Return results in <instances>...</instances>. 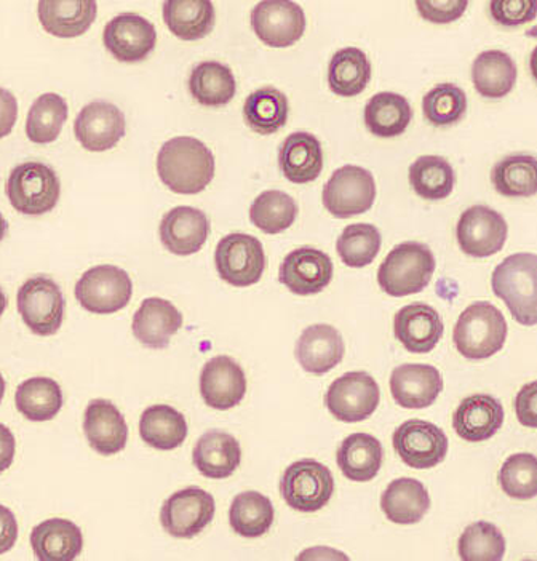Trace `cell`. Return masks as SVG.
Returning <instances> with one entry per match:
<instances>
[{"label":"cell","instance_id":"1","mask_svg":"<svg viewBox=\"0 0 537 561\" xmlns=\"http://www.w3.org/2000/svg\"><path fill=\"white\" fill-rule=\"evenodd\" d=\"M157 173L173 193L198 194L215 176V156L197 138L178 136L160 148Z\"/></svg>","mask_w":537,"mask_h":561},{"label":"cell","instance_id":"2","mask_svg":"<svg viewBox=\"0 0 537 561\" xmlns=\"http://www.w3.org/2000/svg\"><path fill=\"white\" fill-rule=\"evenodd\" d=\"M507 322L496 306L477 301L456 322L453 341L467 360H487L504 347Z\"/></svg>","mask_w":537,"mask_h":561},{"label":"cell","instance_id":"3","mask_svg":"<svg viewBox=\"0 0 537 561\" xmlns=\"http://www.w3.org/2000/svg\"><path fill=\"white\" fill-rule=\"evenodd\" d=\"M537 260L535 253H517L505 257L494 270L491 285L519 325L535 327Z\"/></svg>","mask_w":537,"mask_h":561},{"label":"cell","instance_id":"4","mask_svg":"<svg viewBox=\"0 0 537 561\" xmlns=\"http://www.w3.org/2000/svg\"><path fill=\"white\" fill-rule=\"evenodd\" d=\"M435 256L424 243L404 242L397 245L378 271V284L393 298L416 295L431 284Z\"/></svg>","mask_w":537,"mask_h":561},{"label":"cell","instance_id":"5","mask_svg":"<svg viewBox=\"0 0 537 561\" xmlns=\"http://www.w3.org/2000/svg\"><path fill=\"white\" fill-rule=\"evenodd\" d=\"M61 184L54 169L41 162L15 167L7 180L10 204L20 214L41 216L57 207Z\"/></svg>","mask_w":537,"mask_h":561},{"label":"cell","instance_id":"6","mask_svg":"<svg viewBox=\"0 0 537 561\" xmlns=\"http://www.w3.org/2000/svg\"><path fill=\"white\" fill-rule=\"evenodd\" d=\"M281 493L289 507L312 514L330 503L334 493L333 473L322 462L301 459L285 470Z\"/></svg>","mask_w":537,"mask_h":561},{"label":"cell","instance_id":"7","mask_svg":"<svg viewBox=\"0 0 537 561\" xmlns=\"http://www.w3.org/2000/svg\"><path fill=\"white\" fill-rule=\"evenodd\" d=\"M134 295L130 275L117 266L103 264L83 272L76 284V298L83 309L92 313L118 312L127 308Z\"/></svg>","mask_w":537,"mask_h":561},{"label":"cell","instance_id":"8","mask_svg":"<svg viewBox=\"0 0 537 561\" xmlns=\"http://www.w3.org/2000/svg\"><path fill=\"white\" fill-rule=\"evenodd\" d=\"M16 302L21 319L37 336H54L61 329L65 296L52 278L37 275L24 282Z\"/></svg>","mask_w":537,"mask_h":561},{"label":"cell","instance_id":"9","mask_svg":"<svg viewBox=\"0 0 537 561\" xmlns=\"http://www.w3.org/2000/svg\"><path fill=\"white\" fill-rule=\"evenodd\" d=\"M219 277L233 287H251L263 277L266 267L263 243L249 233H229L219 240L215 252Z\"/></svg>","mask_w":537,"mask_h":561},{"label":"cell","instance_id":"10","mask_svg":"<svg viewBox=\"0 0 537 561\" xmlns=\"http://www.w3.org/2000/svg\"><path fill=\"white\" fill-rule=\"evenodd\" d=\"M375 178L368 170L345 165L331 174L323 187V205L334 218L366 214L375 204Z\"/></svg>","mask_w":537,"mask_h":561},{"label":"cell","instance_id":"11","mask_svg":"<svg viewBox=\"0 0 537 561\" xmlns=\"http://www.w3.org/2000/svg\"><path fill=\"white\" fill-rule=\"evenodd\" d=\"M381 390L365 371L345 373L330 386L325 396L328 411L343 423H361L378 410Z\"/></svg>","mask_w":537,"mask_h":561},{"label":"cell","instance_id":"12","mask_svg":"<svg viewBox=\"0 0 537 561\" xmlns=\"http://www.w3.org/2000/svg\"><path fill=\"white\" fill-rule=\"evenodd\" d=\"M215 511V497L208 491L184 488L163 503L160 523L173 538L192 539L210 525Z\"/></svg>","mask_w":537,"mask_h":561},{"label":"cell","instance_id":"13","mask_svg":"<svg viewBox=\"0 0 537 561\" xmlns=\"http://www.w3.org/2000/svg\"><path fill=\"white\" fill-rule=\"evenodd\" d=\"M507 233L504 216L484 205L467 208L456 228L460 250L472 257H490L501 252Z\"/></svg>","mask_w":537,"mask_h":561},{"label":"cell","instance_id":"14","mask_svg":"<svg viewBox=\"0 0 537 561\" xmlns=\"http://www.w3.org/2000/svg\"><path fill=\"white\" fill-rule=\"evenodd\" d=\"M251 26L258 39L268 47H292L306 31L301 7L288 0H264L251 12Z\"/></svg>","mask_w":537,"mask_h":561},{"label":"cell","instance_id":"15","mask_svg":"<svg viewBox=\"0 0 537 561\" xmlns=\"http://www.w3.org/2000/svg\"><path fill=\"white\" fill-rule=\"evenodd\" d=\"M393 448L404 465L413 469H432L448 455V437L427 421L410 420L393 434Z\"/></svg>","mask_w":537,"mask_h":561},{"label":"cell","instance_id":"16","mask_svg":"<svg viewBox=\"0 0 537 561\" xmlns=\"http://www.w3.org/2000/svg\"><path fill=\"white\" fill-rule=\"evenodd\" d=\"M75 134L87 151H110L125 136V116L113 103L93 101L77 116Z\"/></svg>","mask_w":537,"mask_h":561},{"label":"cell","instance_id":"17","mask_svg":"<svg viewBox=\"0 0 537 561\" xmlns=\"http://www.w3.org/2000/svg\"><path fill=\"white\" fill-rule=\"evenodd\" d=\"M103 42L118 61H142L156 47L157 31L145 16L122 13L104 27Z\"/></svg>","mask_w":537,"mask_h":561},{"label":"cell","instance_id":"18","mask_svg":"<svg viewBox=\"0 0 537 561\" xmlns=\"http://www.w3.org/2000/svg\"><path fill=\"white\" fill-rule=\"evenodd\" d=\"M333 261L325 252L302 247L285 256L278 277L295 295L310 296L325 290L333 278Z\"/></svg>","mask_w":537,"mask_h":561},{"label":"cell","instance_id":"19","mask_svg":"<svg viewBox=\"0 0 537 561\" xmlns=\"http://www.w3.org/2000/svg\"><path fill=\"white\" fill-rule=\"evenodd\" d=\"M201 393L204 402L213 410H230L245 397V371L228 355H218L202 369Z\"/></svg>","mask_w":537,"mask_h":561},{"label":"cell","instance_id":"20","mask_svg":"<svg viewBox=\"0 0 537 561\" xmlns=\"http://www.w3.org/2000/svg\"><path fill=\"white\" fill-rule=\"evenodd\" d=\"M443 320L437 309L424 302L404 306L393 319V333L407 351L427 354L441 343Z\"/></svg>","mask_w":537,"mask_h":561},{"label":"cell","instance_id":"21","mask_svg":"<svg viewBox=\"0 0 537 561\" xmlns=\"http://www.w3.org/2000/svg\"><path fill=\"white\" fill-rule=\"evenodd\" d=\"M160 240L170 253L191 256L201 252L210 233V221L198 208L176 207L160 222Z\"/></svg>","mask_w":537,"mask_h":561},{"label":"cell","instance_id":"22","mask_svg":"<svg viewBox=\"0 0 537 561\" xmlns=\"http://www.w3.org/2000/svg\"><path fill=\"white\" fill-rule=\"evenodd\" d=\"M443 390L441 371L432 365L407 364L390 376V392L397 405L422 410L434 405Z\"/></svg>","mask_w":537,"mask_h":561},{"label":"cell","instance_id":"23","mask_svg":"<svg viewBox=\"0 0 537 561\" xmlns=\"http://www.w3.org/2000/svg\"><path fill=\"white\" fill-rule=\"evenodd\" d=\"M83 432L96 453L113 456L127 446L128 426L124 414L110 400H92L83 416Z\"/></svg>","mask_w":537,"mask_h":561},{"label":"cell","instance_id":"24","mask_svg":"<svg viewBox=\"0 0 537 561\" xmlns=\"http://www.w3.org/2000/svg\"><path fill=\"white\" fill-rule=\"evenodd\" d=\"M504 423V408L494 397L476 393L466 397L453 414V427L466 442L490 440Z\"/></svg>","mask_w":537,"mask_h":561},{"label":"cell","instance_id":"25","mask_svg":"<svg viewBox=\"0 0 537 561\" xmlns=\"http://www.w3.org/2000/svg\"><path fill=\"white\" fill-rule=\"evenodd\" d=\"M183 327V313L173 302L148 298L136 310L132 330L136 340L149 348H165L172 336Z\"/></svg>","mask_w":537,"mask_h":561},{"label":"cell","instance_id":"26","mask_svg":"<svg viewBox=\"0 0 537 561\" xmlns=\"http://www.w3.org/2000/svg\"><path fill=\"white\" fill-rule=\"evenodd\" d=\"M343 357V336L334 327L325 323L302 331L296 344V358L301 367L312 375H325L338 367Z\"/></svg>","mask_w":537,"mask_h":561},{"label":"cell","instance_id":"27","mask_svg":"<svg viewBox=\"0 0 537 561\" xmlns=\"http://www.w3.org/2000/svg\"><path fill=\"white\" fill-rule=\"evenodd\" d=\"M192 461L208 479L222 480L232 476L242 461V448L233 435L225 431H208L195 444Z\"/></svg>","mask_w":537,"mask_h":561},{"label":"cell","instance_id":"28","mask_svg":"<svg viewBox=\"0 0 537 561\" xmlns=\"http://www.w3.org/2000/svg\"><path fill=\"white\" fill-rule=\"evenodd\" d=\"M98 5L93 0H42L38 20L52 36L72 39L82 36L96 19Z\"/></svg>","mask_w":537,"mask_h":561},{"label":"cell","instance_id":"29","mask_svg":"<svg viewBox=\"0 0 537 561\" xmlns=\"http://www.w3.org/2000/svg\"><path fill=\"white\" fill-rule=\"evenodd\" d=\"M34 556L41 561H72L83 550V535L75 522L50 518L31 533Z\"/></svg>","mask_w":537,"mask_h":561},{"label":"cell","instance_id":"30","mask_svg":"<svg viewBox=\"0 0 537 561\" xmlns=\"http://www.w3.org/2000/svg\"><path fill=\"white\" fill-rule=\"evenodd\" d=\"M282 172L292 183L306 184L316 181L323 170V151L317 136L296 131L285 138L278 152Z\"/></svg>","mask_w":537,"mask_h":561},{"label":"cell","instance_id":"31","mask_svg":"<svg viewBox=\"0 0 537 561\" xmlns=\"http://www.w3.org/2000/svg\"><path fill=\"white\" fill-rule=\"evenodd\" d=\"M384 461V449L378 438L368 434L349 435L336 453L341 472L352 482H372Z\"/></svg>","mask_w":537,"mask_h":561},{"label":"cell","instance_id":"32","mask_svg":"<svg viewBox=\"0 0 537 561\" xmlns=\"http://www.w3.org/2000/svg\"><path fill=\"white\" fill-rule=\"evenodd\" d=\"M381 507L390 522L416 525L431 508V496L420 480H393L384 491Z\"/></svg>","mask_w":537,"mask_h":561},{"label":"cell","instance_id":"33","mask_svg":"<svg viewBox=\"0 0 537 561\" xmlns=\"http://www.w3.org/2000/svg\"><path fill=\"white\" fill-rule=\"evenodd\" d=\"M139 435L146 445L159 451L180 448L187 437V423L183 413L169 405H153L142 411Z\"/></svg>","mask_w":537,"mask_h":561},{"label":"cell","instance_id":"34","mask_svg":"<svg viewBox=\"0 0 537 561\" xmlns=\"http://www.w3.org/2000/svg\"><path fill=\"white\" fill-rule=\"evenodd\" d=\"M163 21L180 39L198 41L215 26V7L208 0H167Z\"/></svg>","mask_w":537,"mask_h":561},{"label":"cell","instance_id":"35","mask_svg":"<svg viewBox=\"0 0 537 561\" xmlns=\"http://www.w3.org/2000/svg\"><path fill=\"white\" fill-rule=\"evenodd\" d=\"M472 80L481 96H507L517 83V66L505 51H481L473 61Z\"/></svg>","mask_w":537,"mask_h":561},{"label":"cell","instance_id":"36","mask_svg":"<svg viewBox=\"0 0 537 561\" xmlns=\"http://www.w3.org/2000/svg\"><path fill=\"white\" fill-rule=\"evenodd\" d=\"M365 125L373 135L379 138H396L404 134L413 110L407 98L392 92L378 93L366 103Z\"/></svg>","mask_w":537,"mask_h":561},{"label":"cell","instance_id":"37","mask_svg":"<svg viewBox=\"0 0 537 561\" xmlns=\"http://www.w3.org/2000/svg\"><path fill=\"white\" fill-rule=\"evenodd\" d=\"M191 95L202 106L218 107L230 103L237 92L236 78L229 66L218 61H204L192 69Z\"/></svg>","mask_w":537,"mask_h":561},{"label":"cell","instance_id":"38","mask_svg":"<svg viewBox=\"0 0 537 561\" xmlns=\"http://www.w3.org/2000/svg\"><path fill=\"white\" fill-rule=\"evenodd\" d=\"M372 79V62L361 48L345 47L338 50L328 68L330 89L340 96H357Z\"/></svg>","mask_w":537,"mask_h":561},{"label":"cell","instance_id":"39","mask_svg":"<svg viewBox=\"0 0 537 561\" xmlns=\"http://www.w3.org/2000/svg\"><path fill=\"white\" fill-rule=\"evenodd\" d=\"M62 390L55 379L31 378L21 382L15 393L16 408L33 423H47L61 411Z\"/></svg>","mask_w":537,"mask_h":561},{"label":"cell","instance_id":"40","mask_svg":"<svg viewBox=\"0 0 537 561\" xmlns=\"http://www.w3.org/2000/svg\"><path fill=\"white\" fill-rule=\"evenodd\" d=\"M288 100L274 87H263L247 98L243 117L251 130L260 135L277 134L288 121Z\"/></svg>","mask_w":537,"mask_h":561},{"label":"cell","instance_id":"41","mask_svg":"<svg viewBox=\"0 0 537 561\" xmlns=\"http://www.w3.org/2000/svg\"><path fill=\"white\" fill-rule=\"evenodd\" d=\"M275 511L271 500L258 491L237 494L229 511L233 531L242 538H261L274 523Z\"/></svg>","mask_w":537,"mask_h":561},{"label":"cell","instance_id":"42","mask_svg":"<svg viewBox=\"0 0 537 561\" xmlns=\"http://www.w3.org/2000/svg\"><path fill=\"white\" fill-rule=\"evenodd\" d=\"M494 190L505 197H533L537 191L536 159L514 154L499 160L491 172Z\"/></svg>","mask_w":537,"mask_h":561},{"label":"cell","instance_id":"43","mask_svg":"<svg viewBox=\"0 0 537 561\" xmlns=\"http://www.w3.org/2000/svg\"><path fill=\"white\" fill-rule=\"evenodd\" d=\"M455 170L441 156H422L410 167V183L414 193L425 201H443L455 187Z\"/></svg>","mask_w":537,"mask_h":561},{"label":"cell","instance_id":"44","mask_svg":"<svg viewBox=\"0 0 537 561\" xmlns=\"http://www.w3.org/2000/svg\"><path fill=\"white\" fill-rule=\"evenodd\" d=\"M68 118V103L57 93L38 96L31 106L26 121V135L36 145L57 141Z\"/></svg>","mask_w":537,"mask_h":561},{"label":"cell","instance_id":"45","mask_svg":"<svg viewBox=\"0 0 537 561\" xmlns=\"http://www.w3.org/2000/svg\"><path fill=\"white\" fill-rule=\"evenodd\" d=\"M298 216L295 198L282 191L258 195L250 208V219L264 233H281L292 228Z\"/></svg>","mask_w":537,"mask_h":561},{"label":"cell","instance_id":"46","mask_svg":"<svg viewBox=\"0 0 537 561\" xmlns=\"http://www.w3.org/2000/svg\"><path fill=\"white\" fill-rule=\"evenodd\" d=\"M381 242V232L376 226L361 222V225H351L344 229L338 239L336 250L345 266L362 270L378 256Z\"/></svg>","mask_w":537,"mask_h":561},{"label":"cell","instance_id":"47","mask_svg":"<svg viewBox=\"0 0 537 561\" xmlns=\"http://www.w3.org/2000/svg\"><path fill=\"white\" fill-rule=\"evenodd\" d=\"M458 549L464 561H499L504 559L505 539L493 523L477 522L464 529Z\"/></svg>","mask_w":537,"mask_h":561},{"label":"cell","instance_id":"48","mask_svg":"<svg viewBox=\"0 0 537 561\" xmlns=\"http://www.w3.org/2000/svg\"><path fill=\"white\" fill-rule=\"evenodd\" d=\"M499 484L512 500H535L537 496L536 456L532 453L511 456L501 467Z\"/></svg>","mask_w":537,"mask_h":561},{"label":"cell","instance_id":"49","mask_svg":"<svg viewBox=\"0 0 537 561\" xmlns=\"http://www.w3.org/2000/svg\"><path fill=\"white\" fill-rule=\"evenodd\" d=\"M422 111L435 127L458 124L467 111L466 93L455 83H441L424 96Z\"/></svg>","mask_w":537,"mask_h":561},{"label":"cell","instance_id":"50","mask_svg":"<svg viewBox=\"0 0 537 561\" xmlns=\"http://www.w3.org/2000/svg\"><path fill=\"white\" fill-rule=\"evenodd\" d=\"M491 16L504 26H519L536 19V3L525 0H493Z\"/></svg>","mask_w":537,"mask_h":561},{"label":"cell","instance_id":"51","mask_svg":"<svg viewBox=\"0 0 537 561\" xmlns=\"http://www.w3.org/2000/svg\"><path fill=\"white\" fill-rule=\"evenodd\" d=\"M469 2L466 0H443V2H421L418 0L416 9L420 10L422 19L431 21V23H452L459 20L466 12Z\"/></svg>","mask_w":537,"mask_h":561},{"label":"cell","instance_id":"52","mask_svg":"<svg viewBox=\"0 0 537 561\" xmlns=\"http://www.w3.org/2000/svg\"><path fill=\"white\" fill-rule=\"evenodd\" d=\"M536 403H537V388L536 382H529L525 386L515 400V410H517V416L519 423L523 426L535 428L536 423Z\"/></svg>","mask_w":537,"mask_h":561},{"label":"cell","instance_id":"53","mask_svg":"<svg viewBox=\"0 0 537 561\" xmlns=\"http://www.w3.org/2000/svg\"><path fill=\"white\" fill-rule=\"evenodd\" d=\"M19 539V522L15 514L0 504V556L13 549Z\"/></svg>","mask_w":537,"mask_h":561},{"label":"cell","instance_id":"54","mask_svg":"<svg viewBox=\"0 0 537 561\" xmlns=\"http://www.w3.org/2000/svg\"><path fill=\"white\" fill-rule=\"evenodd\" d=\"M19 118V103L9 90L0 89V139L12 134Z\"/></svg>","mask_w":537,"mask_h":561},{"label":"cell","instance_id":"55","mask_svg":"<svg viewBox=\"0 0 537 561\" xmlns=\"http://www.w3.org/2000/svg\"><path fill=\"white\" fill-rule=\"evenodd\" d=\"M16 440L9 427L0 424V473L5 472L15 459Z\"/></svg>","mask_w":537,"mask_h":561},{"label":"cell","instance_id":"56","mask_svg":"<svg viewBox=\"0 0 537 561\" xmlns=\"http://www.w3.org/2000/svg\"><path fill=\"white\" fill-rule=\"evenodd\" d=\"M7 231H9V222H7V219L0 214V242L5 239Z\"/></svg>","mask_w":537,"mask_h":561},{"label":"cell","instance_id":"57","mask_svg":"<svg viewBox=\"0 0 537 561\" xmlns=\"http://www.w3.org/2000/svg\"><path fill=\"white\" fill-rule=\"evenodd\" d=\"M7 309V296L3 295L2 288H0V317L5 312Z\"/></svg>","mask_w":537,"mask_h":561},{"label":"cell","instance_id":"58","mask_svg":"<svg viewBox=\"0 0 537 561\" xmlns=\"http://www.w3.org/2000/svg\"><path fill=\"white\" fill-rule=\"evenodd\" d=\"M5 379H3L2 373H0V403H2L3 396H5Z\"/></svg>","mask_w":537,"mask_h":561}]
</instances>
